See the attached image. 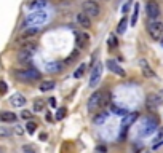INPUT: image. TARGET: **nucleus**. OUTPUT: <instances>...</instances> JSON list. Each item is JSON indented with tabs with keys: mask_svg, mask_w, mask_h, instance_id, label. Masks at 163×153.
Listing matches in <instances>:
<instances>
[{
	"mask_svg": "<svg viewBox=\"0 0 163 153\" xmlns=\"http://www.w3.org/2000/svg\"><path fill=\"white\" fill-rule=\"evenodd\" d=\"M147 32L154 38V40H162L163 37V22L155 19V21H150L149 26H147Z\"/></svg>",
	"mask_w": 163,
	"mask_h": 153,
	"instance_id": "f257e3e1",
	"label": "nucleus"
},
{
	"mask_svg": "<svg viewBox=\"0 0 163 153\" xmlns=\"http://www.w3.org/2000/svg\"><path fill=\"white\" fill-rule=\"evenodd\" d=\"M14 75H16L19 80H22V81H34V80H38V78H40V73H38V70H35V69L16 70Z\"/></svg>",
	"mask_w": 163,
	"mask_h": 153,
	"instance_id": "f03ea898",
	"label": "nucleus"
},
{
	"mask_svg": "<svg viewBox=\"0 0 163 153\" xmlns=\"http://www.w3.org/2000/svg\"><path fill=\"white\" fill-rule=\"evenodd\" d=\"M82 10H83V13H86L90 18H98L99 13H101L99 5L96 2H93V0H86V2H83Z\"/></svg>",
	"mask_w": 163,
	"mask_h": 153,
	"instance_id": "7ed1b4c3",
	"label": "nucleus"
},
{
	"mask_svg": "<svg viewBox=\"0 0 163 153\" xmlns=\"http://www.w3.org/2000/svg\"><path fill=\"white\" fill-rule=\"evenodd\" d=\"M163 104V94L162 93H154L150 94V96H147V101H146V105L149 110H155V108H158L160 105Z\"/></svg>",
	"mask_w": 163,
	"mask_h": 153,
	"instance_id": "20e7f679",
	"label": "nucleus"
},
{
	"mask_svg": "<svg viewBox=\"0 0 163 153\" xmlns=\"http://www.w3.org/2000/svg\"><path fill=\"white\" fill-rule=\"evenodd\" d=\"M101 75H102V62H98L96 65L93 67V70H91V75H90V88H94V86L98 85V81L101 80Z\"/></svg>",
	"mask_w": 163,
	"mask_h": 153,
	"instance_id": "39448f33",
	"label": "nucleus"
},
{
	"mask_svg": "<svg viewBox=\"0 0 163 153\" xmlns=\"http://www.w3.org/2000/svg\"><path fill=\"white\" fill-rule=\"evenodd\" d=\"M157 124H158V120L155 118H152V116H147V118H144V129L141 131V134L142 136H149V134H152V132L157 129Z\"/></svg>",
	"mask_w": 163,
	"mask_h": 153,
	"instance_id": "423d86ee",
	"label": "nucleus"
},
{
	"mask_svg": "<svg viewBox=\"0 0 163 153\" xmlns=\"http://www.w3.org/2000/svg\"><path fill=\"white\" fill-rule=\"evenodd\" d=\"M99 107H101V91H96L90 96L86 108H88L90 113H93V112H96V108H99Z\"/></svg>",
	"mask_w": 163,
	"mask_h": 153,
	"instance_id": "0eeeda50",
	"label": "nucleus"
},
{
	"mask_svg": "<svg viewBox=\"0 0 163 153\" xmlns=\"http://www.w3.org/2000/svg\"><path fill=\"white\" fill-rule=\"evenodd\" d=\"M146 13H147V16L152 19V21H155V19H158V16L162 14V11H160L158 3L150 0V2H147V5H146Z\"/></svg>",
	"mask_w": 163,
	"mask_h": 153,
	"instance_id": "6e6552de",
	"label": "nucleus"
},
{
	"mask_svg": "<svg viewBox=\"0 0 163 153\" xmlns=\"http://www.w3.org/2000/svg\"><path fill=\"white\" fill-rule=\"evenodd\" d=\"M75 46H77L78 50H85L86 46H88L90 43V35L85 34V32H78L77 35H75Z\"/></svg>",
	"mask_w": 163,
	"mask_h": 153,
	"instance_id": "1a4fd4ad",
	"label": "nucleus"
},
{
	"mask_svg": "<svg viewBox=\"0 0 163 153\" xmlns=\"http://www.w3.org/2000/svg\"><path fill=\"white\" fill-rule=\"evenodd\" d=\"M106 65H107V69H109L110 72H112V73H115V75H118V77H126L125 69H123V67H120V65H118L115 61L109 59V61L106 62Z\"/></svg>",
	"mask_w": 163,
	"mask_h": 153,
	"instance_id": "9d476101",
	"label": "nucleus"
},
{
	"mask_svg": "<svg viewBox=\"0 0 163 153\" xmlns=\"http://www.w3.org/2000/svg\"><path fill=\"white\" fill-rule=\"evenodd\" d=\"M139 67H141V72L146 78H155V72L152 70V67L149 65V62L146 59H139Z\"/></svg>",
	"mask_w": 163,
	"mask_h": 153,
	"instance_id": "9b49d317",
	"label": "nucleus"
},
{
	"mask_svg": "<svg viewBox=\"0 0 163 153\" xmlns=\"http://www.w3.org/2000/svg\"><path fill=\"white\" fill-rule=\"evenodd\" d=\"M75 22H77L80 27H85V29H86V27L91 26V18L86 13H83V11H82V13L75 14Z\"/></svg>",
	"mask_w": 163,
	"mask_h": 153,
	"instance_id": "f8f14e48",
	"label": "nucleus"
},
{
	"mask_svg": "<svg viewBox=\"0 0 163 153\" xmlns=\"http://www.w3.org/2000/svg\"><path fill=\"white\" fill-rule=\"evenodd\" d=\"M10 104L13 107H24L26 105V97L22 96L21 93H14L13 96L10 97Z\"/></svg>",
	"mask_w": 163,
	"mask_h": 153,
	"instance_id": "ddd939ff",
	"label": "nucleus"
},
{
	"mask_svg": "<svg viewBox=\"0 0 163 153\" xmlns=\"http://www.w3.org/2000/svg\"><path fill=\"white\" fill-rule=\"evenodd\" d=\"M138 116H139L138 112H131V113H128V115H125V118H123V124H122L123 131H128V128L138 120Z\"/></svg>",
	"mask_w": 163,
	"mask_h": 153,
	"instance_id": "4468645a",
	"label": "nucleus"
},
{
	"mask_svg": "<svg viewBox=\"0 0 163 153\" xmlns=\"http://www.w3.org/2000/svg\"><path fill=\"white\" fill-rule=\"evenodd\" d=\"M16 120H18V116L14 115L13 112H2L0 113V121H3V123H14Z\"/></svg>",
	"mask_w": 163,
	"mask_h": 153,
	"instance_id": "2eb2a0df",
	"label": "nucleus"
},
{
	"mask_svg": "<svg viewBox=\"0 0 163 153\" xmlns=\"http://www.w3.org/2000/svg\"><path fill=\"white\" fill-rule=\"evenodd\" d=\"M54 86H56V83H54L53 80H43L40 83V86H38V89H40L42 93H46V91L54 89Z\"/></svg>",
	"mask_w": 163,
	"mask_h": 153,
	"instance_id": "dca6fc26",
	"label": "nucleus"
},
{
	"mask_svg": "<svg viewBox=\"0 0 163 153\" xmlns=\"http://www.w3.org/2000/svg\"><path fill=\"white\" fill-rule=\"evenodd\" d=\"M32 54H34V53H30V51L21 50V51L18 53V61H19V62H29L30 59H32Z\"/></svg>",
	"mask_w": 163,
	"mask_h": 153,
	"instance_id": "f3484780",
	"label": "nucleus"
},
{
	"mask_svg": "<svg viewBox=\"0 0 163 153\" xmlns=\"http://www.w3.org/2000/svg\"><path fill=\"white\" fill-rule=\"evenodd\" d=\"M110 99H112V96H110L109 91H101V107H107L112 102Z\"/></svg>",
	"mask_w": 163,
	"mask_h": 153,
	"instance_id": "a211bd4d",
	"label": "nucleus"
},
{
	"mask_svg": "<svg viewBox=\"0 0 163 153\" xmlns=\"http://www.w3.org/2000/svg\"><path fill=\"white\" fill-rule=\"evenodd\" d=\"M107 118H109V113H107V112H101V113H98V115L94 116V123H96V124H102V123H106Z\"/></svg>",
	"mask_w": 163,
	"mask_h": 153,
	"instance_id": "6ab92c4d",
	"label": "nucleus"
},
{
	"mask_svg": "<svg viewBox=\"0 0 163 153\" xmlns=\"http://www.w3.org/2000/svg\"><path fill=\"white\" fill-rule=\"evenodd\" d=\"M21 50H26V51H30V53H34V51L37 50V43H35V42H26L24 45L21 46Z\"/></svg>",
	"mask_w": 163,
	"mask_h": 153,
	"instance_id": "aec40b11",
	"label": "nucleus"
},
{
	"mask_svg": "<svg viewBox=\"0 0 163 153\" xmlns=\"http://www.w3.org/2000/svg\"><path fill=\"white\" fill-rule=\"evenodd\" d=\"M85 69H86L85 64H80V65H78V67L74 70V78H82L83 73H85Z\"/></svg>",
	"mask_w": 163,
	"mask_h": 153,
	"instance_id": "412c9836",
	"label": "nucleus"
},
{
	"mask_svg": "<svg viewBox=\"0 0 163 153\" xmlns=\"http://www.w3.org/2000/svg\"><path fill=\"white\" fill-rule=\"evenodd\" d=\"M138 14H139V3H134L133 14H131V26H134L138 22Z\"/></svg>",
	"mask_w": 163,
	"mask_h": 153,
	"instance_id": "4be33fe9",
	"label": "nucleus"
},
{
	"mask_svg": "<svg viewBox=\"0 0 163 153\" xmlns=\"http://www.w3.org/2000/svg\"><path fill=\"white\" fill-rule=\"evenodd\" d=\"M110 110H112L114 113H117V115H120V116H125V115H128V110H125V108H120L118 105H112L110 107Z\"/></svg>",
	"mask_w": 163,
	"mask_h": 153,
	"instance_id": "5701e85b",
	"label": "nucleus"
},
{
	"mask_svg": "<svg viewBox=\"0 0 163 153\" xmlns=\"http://www.w3.org/2000/svg\"><path fill=\"white\" fill-rule=\"evenodd\" d=\"M117 45H118L117 37H115V35H109V38H107V46L112 50V48H117Z\"/></svg>",
	"mask_w": 163,
	"mask_h": 153,
	"instance_id": "b1692460",
	"label": "nucleus"
},
{
	"mask_svg": "<svg viewBox=\"0 0 163 153\" xmlns=\"http://www.w3.org/2000/svg\"><path fill=\"white\" fill-rule=\"evenodd\" d=\"M126 26H128V19H126V18H122V21L118 22L117 32H118V34H123V32H125V29H126Z\"/></svg>",
	"mask_w": 163,
	"mask_h": 153,
	"instance_id": "393cba45",
	"label": "nucleus"
},
{
	"mask_svg": "<svg viewBox=\"0 0 163 153\" xmlns=\"http://www.w3.org/2000/svg\"><path fill=\"white\" fill-rule=\"evenodd\" d=\"M35 129H37V124H35L34 121H27V124H26V131L29 132V134H34Z\"/></svg>",
	"mask_w": 163,
	"mask_h": 153,
	"instance_id": "a878e982",
	"label": "nucleus"
},
{
	"mask_svg": "<svg viewBox=\"0 0 163 153\" xmlns=\"http://www.w3.org/2000/svg\"><path fill=\"white\" fill-rule=\"evenodd\" d=\"M13 132H11L10 128H5V126H0V137H10Z\"/></svg>",
	"mask_w": 163,
	"mask_h": 153,
	"instance_id": "bb28decb",
	"label": "nucleus"
},
{
	"mask_svg": "<svg viewBox=\"0 0 163 153\" xmlns=\"http://www.w3.org/2000/svg\"><path fill=\"white\" fill-rule=\"evenodd\" d=\"M22 152L24 153H37V148L30 144H26V145H22Z\"/></svg>",
	"mask_w": 163,
	"mask_h": 153,
	"instance_id": "cd10ccee",
	"label": "nucleus"
},
{
	"mask_svg": "<svg viewBox=\"0 0 163 153\" xmlns=\"http://www.w3.org/2000/svg\"><path fill=\"white\" fill-rule=\"evenodd\" d=\"M34 110H35V112H42V110H43V101L37 99V101L34 102Z\"/></svg>",
	"mask_w": 163,
	"mask_h": 153,
	"instance_id": "c85d7f7f",
	"label": "nucleus"
},
{
	"mask_svg": "<svg viewBox=\"0 0 163 153\" xmlns=\"http://www.w3.org/2000/svg\"><path fill=\"white\" fill-rule=\"evenodd\" d=\"M21 118L29 121L30 118H32V112H29V110H22V112H21Z\"/></svg>",
	"mask_w": 163,
	"mask_h": 153,
	"instance_id": "c756f323",
	"label": "nucleus"
},
{
	"mask_svg": "<svg viewBox=\"0 0 163 153\" xmlns=\"http://www.w3.org/2000/svg\"><path fill=\"white\" fill-rule=\"evenodd\" d=\"M66 116V108H59L56 113V120H62Z\"/></svg>",
	"mask_w": 163,
	"mask_h": 153,
	"instance_id": "7c9ffc66",
	"label": "nucleus"
},
{
	"mask_svg": "<svg viewBox=\"0 0 163 153\" xmlns=\"http://www.w3.org/2000/svg\"><path fill=\"white\" fill-rule=\"evenodd\" d=\"M7 89H8V86H7V83L3 80H0V94H5Z\"/></svg>",
	"mask_w": 163,
	"mask_h": 153,
	"instance_id": "2f4dec72",
	"label": "nucleus"
},
{
	"mask_svg": "<svg viewBox=\"0 0 163 153\" xmlns=\"http://www.w3.org/2000/svg\"><path fill=\"white\" fill-rule=\"evenodd\" d=\"M14 132H16L18 136H22V134H24V129H22V128L18 124V126H14Z\"/></svg>",
	"mask_w": 163,
	"mask_h": 153,
	"instance_id": "473e14b6",
	"label": "nucleus"
},
{
	"mask_svg": "<svg viewBox=\"0 0 163 153\" xmlns=\"http://www.w3.org/2000/svg\"><path fill=\"white\" fill-rule=\"evenodd\" d=\"M106 145H99V147H96V153H106Z\"/></svg>",
	"mask_w": 163,
	"mask_h": 153,
	"instance_id": "72a5a7b5",
	"label": "nucleus"
},
{
	"mask_svg": "<svg viewBox=\"0 0 163 153\" xmlns=\"http://www.w3.org/2000/svg\"><path fill=\"white\" fill-rule=\"evenodd\" d=\"M48 102H50V105H51V107H56V99H54V97H51V99H50Z\"/></svg>",
	"mask_w": 163,
	"mask_h": 153,
	"instance_id": "f704fd0d",
	"label": "nucleus"
},
{
	"mask_svg": "<svg viewBox=\"0 0 163 153\" xmlns=\"http://www.w3.org/2000/svg\"><path fill=\"white\" fill-rule=\"evenodd\" d=\"M160 139H163V128L158 131V134H157V140H160Z\"/></svg>",
	"mask_w": 163,
	"mask_h": 153,
	"instance_id": "c9c22d12",
	"label": "nucleus"
},
{
	"mask_svg": "<svg viewBox=\"0 0 163 153\" xmlns=\"http://www.w3.org/2000/svg\"><path fill=\"white\" fill-rule=\"evenodd\" d=\"M40 139H42V140L46 139V134H45V132H42V134H40Z\"/></svg>",
	"mask_w": 163,
	"mask_h": 153,
	"instance_id": "e433bc0d",
	"label": "nucleus"
},
{
	"mask_svg": "<svg viewBox=\"0 0 163 153\" xmlns=\"http://www.w3.org/2000/svg\"><path fill=\"white\" fill-rule=\"evenodd\" d=\"M53 118H51V113H48V115H46V121H51Z\"/></svg>",
	"mask_w": 163,
	"mask_h": 153,
	"instance_id": "4c0bfd02",
	"label": "nucleus"
},
{
	"mask_svg": "<svg viewBox=\"0 0 163 153\" xmlns=\"http://www.w3.org/2000/svg\"><path fill=\"white\" fill-rule=\"evenodd\" d=\"M160 43H162V46H163V37H162V40H160Z\"/></svg>",
	"mask_w": 163,
	"mask_h": 153,
	"instance_id": "58836bf2",
	"label": "nucleus"
},
{
	"mask_svg": "<svg viewBox=\"0 0 163 153\" xmlns=\"http://www.w3.org/2000/svg\"><path fill=\"white\" fill-rule=\"evenodd\" d=\"M142 153H152V152H142Z\"/></svg>",
	"mask_w": 163,
	"mask_h": 153,
	"instance_id": "ea45409f",
	"label": "nucleus"
},
{
	"mask_svg": "<svg viewBox=\"0 0 163 153\" xmlns=\"http://www.w3.org/2000/svg\"><path fill=\"white\" fill-rule=\"evenodd\" d=\"M162 94H163V91H162Z\"/></svg>",
	"mask_w": 163,
	"mask_h": 153,
	"instance_id": "a19ab883",
	"label": "nucleus"
}]
</instances>
